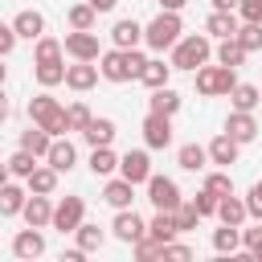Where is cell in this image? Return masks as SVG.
I'll return each instance as SVG.
<instances>
[{
  "mask_svg": "<svg viewBox=\"0 0 262 262\" xmlns=\"http://www.w3.org/2000/svg\"><path fill=\"white\" fill-rule=\"evenodd\" d=\"M33 74H37V82H41L45 90L66 82V66H61V57H57V61H33Z\"/></svg>",
  "mask_w": 262,
  "mask_h": 262,
  "instance_id": "4dcf8cb0",
  "label": "cell"
},
{
  "mask_svg": "<svg viewBox=\"0 0 262 262\" xmlns=\"http://www.w3.org/2000/svg\"><path fill=\"white\" fill-rule=\"evenodd\" d=\"M94 16H98V12H94V4H90V0H86V4H74V8L66 12L70 29H94Z\"/></svg>",
  "mask_w": 262,
  "mask_h": 262,
  "instance_id": "74e56055",
  "label": "cell"
},
{
  "mask_svg": "<svg viewBox=\"0 0 262 262\" xmlns=\"http://www.w3.org/2000/svg\"><path fill=\"white\" fill-rule=\"evenodd\" d=\"M49 143H53V135H49L45 127H37V123H33L29 131H20V147H25V151H33L37 160H45V151H49Z\"/></svg>",
  "mask_w": 262,
  "mask_h": 262,
  "instance_id": "83f0119b",
  "label": "cell"
},
{
  "mask_svg": "<svg viewBox=\"0 0 262 262\" xmlns=\"http://www.w3.org/2000/svg\"><path fill=\"white\" fill-rule=\"evenodd\" d=\"M196 225H201L196 205H192V201H188V205L180 201V205H176V229H180V233H188V229H196Z\"/></svg>",
  "mask_w": 262,
  "mask_h": 262,
  "instance_id": "7bdbcfd3",
  "label": "cell"
},
{
  "mask_svg": "<svg viewBox=\"0 0 262 262\" xmlns=\"http://www.w3.org/2000/svg\"><path fill=\"white\" fill-rule=\"evenodd\" d=\"M66 53L74 57V61H98L102 57V45H98V33L94 29H74V33H66Z\"/></svg>",
  "mask_w": 262,
  "mask_h": 262,
  "instance_id": "8992f818",
  "label": "cell"
},
{
  "mask_svg": "<svg viewBox=\"0 0 262 262\" xmlns=\"http://www.w3.org/2000/svg\"><path fill=\"white\" fill-rule=\"evenodd\" d=\"M12 45H16V29L0 20V57H8V53H12Z\"/></svg>",
  "mask_w": 262,
  "mask_h": 262,
  "instance_id": "f907efd6",
  "label": "cell"
},
{
  "mask_svg": "<svg viewBox=\"0 0 262 262\" xmlns=\"http://www.w3.org/2000/svg\"><path fill=\"white\" fill-rule=\"evenodd\" d=\"M237 4L242 0H213V8H221V12H237Z\"/></svg>",
  "mask_w": 262,
  "mask_h": 262,
  "instance_id": "816d5d0a",
  "label": "cell"
},
{
  "mask_svg": "<svg viewBox=\"0 0 262 262\" xmlns=\"http://www.w3.org/2000/svg\"><path fill=\"white\" fill-rule=\"evenodd\" d=\"M143 143L147 147H168L172 143V115H156V111H147V119H143Z\"/></svg>",
  "mask_w": 262,
  "mask_h": 262,
  "instance_id": "9c48e42d",
  "label": "cell"
},
{
  "mask_svg": "<svg viewBox=\"0 0 262 262\" xmlns=\"http://www.w3.org/2000/svg\"><path fill=\"white\" fill-rule=\"evenodd\" d=\"M33 168H37V156H33V151H25V147H20V151H12V156H8V172H12V176L29 180V176H33Z\"/></svg>",
  "mask_w": 262,
  "mask_h": 262,
  "instance_id": "8d00e7d4",
  "label": "cell"
},
{
  "mask_svg": "<svg viewBox=\"0 0 262 262\" xmlns=\"http://www.w3.org/2000/svg\"><path fill=\"white\" fill-rule=\"evenodd\" d=\"M237 246H242V229H237V225L213 229V250H217V254H237Z\"/></svg>",
  "mask_w": 262,
  "mask_h": 262,
  "instance_id": "d6a6232c",
  "label": "cell"
},
{
  "mask_svg": "<svg viewBox=\"0 0 262 262\" xmlns=\"http://www.w3.org/2000/svg\"><path fill=\"white\" fill-rule=\"evenodd\" d=\"M237 16H242V20L262 25V0H242V4H237Z\"/></svg>",
  "mask_w": 262,
  "mask_h": 262,
  "instance_id": "c3c4849f",
  "label": "cell"
},
{
  "mask_svg": "<svg viewBox=\"0 0 262 262\" xmlns=\"http://www.w3.org/2000/svg\"><path fill=\"white\" fill-rule=\"evenodd\" d=\"M119 176H127L131 184H147V176H151V160H147V151H127V156L119 160Z\"/></svg>",
  "mask_w": 262,
  "mask_h": 262,
  "instance_id": "4fadbf2b",
  "label": "cell"
},
{
  "mask_svg": "<svg viewBox=\"0 0 262 262\" xmlns=\"http://www.w3.org/2000/svg\"><path fill=\"white\" fill-rule=\"evenodd\" d=\"M205 188L221 201V196H229V192H233V176H229V172H209V176H205Z\"/></svg>",
  "mask_w": 262,
  "mask_h": 262,
  "instance_id": "b9f144b4",
  "label": "cell"
},
{
  "mask_svg": "<svg viewBox=\"0 0 262 262\" xmlns=\"http://www.w3.org/2000/svg\"><path fill=\"white\" fill-rule=\"evenodd\" d=\"M237 147H242V143H237L229 131H221V135L209 143V160L221 164V168H229V164H237Z\"/></svg>",
  "mask_w": 262,
  "mask_h": 262,
  "instance_id": "44dd1931",
  "label": "cell"
},
{
  "mask_svg": "<svg viewBox=\"0 0 262 262\" xmlns=\"http://www.w3.org/2000/svg\"><path fill=\"white\" fill-rule=\"evenodd\" d=\"M192 205H196V213H201V217H217V196H213L209 188H201V192L192 196Z\"/></svg>",
  "mask_w": 262,
  "mask_h": 262,
  "instance_id": "bcb514c9",
  "label": "cell"
},
{
  "mask_svg": "<svg viewBox=\"0 0 262 262\" xmlns=\"http://www.w3.org/2000/svg\"><path fill=\"white\" fill-rule=\"evenodd\" d=\"M225 131L237 139V143H250L254 135H258V123H254V111H233L229 119H225Z\"/></svg>",
  "mask_w": 262,
  "mask_h": 262,
  "instance_id": "ffe728a7",
  "label": "cell"
},
{
  "mask_svg": "<svg viewBox=\"0 0 262 262\" xmlns=\"http://www.w3.org/2000/svg\"><path fill=\"white\" fill-rule=\"evenodd\" d=\"M82 139H86L90 147H111V143H115V123H111V119H90L86 131H82Z\"/></svg>",
  "mask_w": 262,
  "mask_h": 262,
  "instance_id": "d4e9b609",
  "label": "cell"
},
{
  "mask_svg": "<svg viewBox=\"0 0 262 262\" xmlns=\"http://www.w3.org/2000/svg\"><path fill=\"white\" fill-rule=\"evenodd\" d=\"M229 102H233V111H258V106H262V90L250 86V82H237V86L229 90Z\"/></svg>",
  "mask_w": 262,
  "mask_h": 262,
  "instance_id": "4316f807",
  "label": "cell"
},
{
  "mask_svg": "<svg viewBox=\"0 0 262 262\" xmlns=\"http://www.w3.org/2000/svg\"><path fill=\"white\" fill-rule=\"evenodd\" d=\"M180 33H184L180 12H168V8H160V16H156L151 25H143V41H147V49H156V53L172 49V45L180 41Z\"/></svg>",
  "mask_w": 262,
  "mask_h": 262,
  "instance_id": "3957f363",
  "label": "cell"
},
{
  "mask_svg": "<svg viewBox=\"0 0 262 262\" xmlns=\"http://www.w3.org/2000/svg\"><path fill=\"white\" fill-rule=\"evenodd\" d=\"M246 57H250V53L242 49V41H237V37H225V41L217 45V61H221V66H233V70H237Z\"/></svg>",
  "mask_w": 262,
  "mask_h": 262,
  "instance_id": "836d02e7",
  "label": "cell"
},
{
  "mask_svg": "<svg viewBox=\"0 0 262 262\" xmlns=\"http://www.w3.org/2000/svg\"><path fill=\"white\" fill-rule=\"evenodd\" d=\"M246 209H250V217H254V221H262V180H254V184H250V192H246Z\"/></svg>",
  "mask_w": 262,
  "mask_h": 262,
  "instance_id": "7dc6e473",
  "label": "cell"
},
{
  "mask_svg": "<svg viewBox=\"0 0 262 262\" xmlns=\"http://www.w3.org/2000/svg\"><path fill=\"white\" fill-rule=\"evenodd\" d=\"M102 201H106L111 209H131V201H135V184H131L127 176H115V180H106Z\"/></svg>",
  "mask_w": 262,
  "mask_h": 262,
  "instance_id": "9a60e30c",
  "label": "cell"
},
{
  "mask_svg": "<svg viewBox=\"0 0 262 262\" xmlns=\"http://www.w3.org/2000/svg\"><path fill=\"white\" fill-rule=\"evenodd\" d=\"M237 20H242L237 12H221V8H213V12H209V20H205V33H209V37H217V41L237 37V29H242Z\"/></svg>",
  "mask_w": 262,
  "mask_h": 262,
  "instance_id": "5bb4252c",
  "label": "cell"
},
{
  "mask_svg": "<svg viewBox=\"0 0 262 262\" xmlns=\"http://www.w3.org/2000/svg\"><path fill=\"white\" fill-rule=\"evenodd\" d=\"M90 4H94V12H111L119 0H90Z\"/></svg>",
  "mask_w": 262,
  "mask_h": 262,
  "instance_id": "f5cc1de1",
  "label": "cell"
},
{
  "mask_svg": "<svg viewBox=\"0 0 262 262\" xmlns=\"http://www.w3.org/2000/svg\"><path fill=\"white\" fill-rule=\"evenodd\" d=\"M188 0H160V8H168V12H180Z\"/></svg>",
  "mask_w": 262,
  "mask_h": 262,
  "instance_id": "db71d44e",
  "label": "cell"
},
{
  "mask_svg": "<svg viewBox=\"0 0 262 262\" xmlns=\"http://www.w3.org/2000/svg\"><path fill=\"white\" fill-rule=\"evenodd\" d=\"M242 242H246L250 258H258V262H262V221H258L254 229H242Z\"/></svg>",
  "mask_w": 262,
  "mask_h": 262,
  "instance_id": "f6af8a7d",
  "label": "cell"
},
{
  "mask_svg": "<svg viewBox=\"0 0 262 262\" xmlns=\"http://www.w3.org/2000/svg\"><path fill=\"white\" fill-rule=\"evenodd\" d=\"M8 176H12V172H8V160H4V164H0V184H8Z\"/></svg>",
  "mask_w": 262,
  "mask_h": 262,
  "instance_id": "9f6ffc18",
  "label": "cell"
},
{
  "mask_svg": "<svg viewBox=\"0 0 262 262\" xmlns=\"http://www.w3.org/2000/svg\"><path fill=\"white\" fill-rule=\"evenodd\" d=\"M74 237H78V246H82L86 254L102 250V229H98V225H86V221H82V225L74 229Z\"/></svg>",
  "mask_w": 262,
  "mask_h": 262,
  "instance_id": "f35d334b",
  "label": "cell"
},
{
  "mask_svg": "<svg viewBox=\"0 0 262 262\" xmlns=\"http://www.w3.org/2000/svg\"><path fill=\"white\" fill-rule=\"evenodd\" d=\"M12 254L16 258H41L45 254V237H41V229H20L16 237H12Z\"/></svg>",
  "mask_w": 262,
  "mask_h": 262,
  "instance_id": "d6986e66",
  "label": "cell"
},
{
  "mask_svg": "<svg viewBox=\"0 0 262 262\" xmlns=\"http://www.w3.org/2000/svg\"><path fill=\"white\" fill-rule=\"evenodd\" d=\"M168 78H172V61L164 66L160 57H147V61H143V70H139V82H143L147 90H160V86H168Z\"/></svg>",
  "mask_w": 262,
  "mask_h": 262,
  "instance_id": "7402d4cb",
  "label": "cell"
},
{
  "mask_svg": "<svg viewBox=\"0 0 262 262\" xmlns=\"http://www.w3.org/2000/svg\"><path fill=\"white\" fill-rule=\"evenodd\" d=\"M90 119H94V115H90L86 102H70V106H66V123H70V131H86Z\"/></svg>",
  "mask_w": 262,
  "mask_h": 262,
  "instance_id": "60d3db41",
  "label": "cell"
},
{
  "mask_svg": "<svg viewBox=\"0 0 262 262\" xmlns=\"http://www.w3.org/2000/svg\"><path fill=\"white\" fill-rule=\"evenodd\" d=\"M176 160H180L184 172H201V168L209 164V147H201V143H184V147L176 151Z\"/></svg>",
  "mask_w": 262,
  "mask_h": 262,
  "instance_id": "1f68e13d",
  "label": "cell"
},
{
  "mask_svg": "<svg viewBox=\"0 0 262 262\" xmlns=\"http://www.w3.org/2000/svg\"><path fill=\"white\" fill-rule=\"evenodd\" d=\"M246 217H250V209H246V201H242V196H233V192H229V196H221V201H217V221H221V225H237V229H242V225H246Z\"/></svg>",
  "mask_w": 262,
  "mask_h": 262,
  "instance_id": "ac0fdd59",
  "label": "cell"
},
{
  "mask_svg": "<svg viewBox=\"0 0 262 262\" xmlns=\"http://www.w3.org/2000/svg\"><path fill=\"white\" fill-rule=\"evenodd\" d=\"M8 111H12V106H8V98H4V86H0V123L8 119Z\"/></svg>",
  "mask_w": 262,
  "mask_h": 262,
  "instance_id": "11a10c76",
  "label": "cell"
},
{
  "mask_svg": "<svg viewBox=\"0 0 262 262\" xmlns=\"http://www.w3.org/2000/svg\"><path fill=\"white\" fill-rule=\"evenodd\" d=\"M29 119H33L37 127H45L53 139L70 131V123H66V106H57L53 94H37V98H29Z\"/></svg>",
  "mask_w": 262,
  "mask_h": 262,
  "instance_id": "277c9868",
  "label": "cell"
},
{
  "mask_svg": "<svg viewBox=\"0 0 262 262\" xmlns=\"http://www.w3.org/2000/svg\"><path fill=\"white\" fill-rule=\"evenodd\" d=\"M209 57H213V41H209L205 33L180 37V41L172 45V70H192V74H196Z\"/></svg>",
  "mask_w": 262,
  "mask_h": 262,
  "instance_id": "7a4b0ae2",
  "label": "cell"
},
{
  "mask_svg": "<svg viewBox=\"0 0 262 262\" xmlns=\"http://www.w3.org/2000/svg\"><path fill=\"white\" fill-rule=\"evenodd\" d=\"M135 258H139V262H151V258H164V242H156L151 233H143V237L135 242Z\"/></svg>",
  "mask_w": 262,
  "mask_h": 262,
  "instance_id": "ee69618b",
  "label": "cell"
},
{
  "mask_svg": "<svg viewBox=\"0 0 262 262\" xmlns=\"http://www.w3.org/2000/svg\"><path fill=\"white\" fill-rule=\"evenodd\" d=\"M143 53L139 49H111V53H102L98 57V70H102V78L106 82H131V78H139V70H143Z\"/></svg>",
  "mask_w": 262,
  "mask_h": 262,
  "instance_id": "6da1fadb",
  "label": "cell"
},
{
  "mask_svg": "<svg viewBox=\"0 0 262 262\" xmlns=\"http://www.w3.org/2000/svg\"><path fill=\"white\" fill-rule=\"evenodd\" d=\"M82 221H86V201H82V196H61V201L53 205V221H49V225H53L57 233H74Z\"/></svg>",
  "mask_w": 262,
  "mask_h": 262,
  "instance_id": "52a82bcc",
  "label": "cell"
},
{
  "mask_svg": "<svg viewBox=\"0 0 262 262\" xmlns=\"http://www.w3.org/2000/svg\"><path fill=\"white\" fill-rule=\"evenodd\" d=\"M147 111H156V115H176V111H180V94H176L172 86H160V90H151Z\"/></svg>",
  "mask_w": 262,
  "mask_h": 262,
  "instance_id": "f546056e",
  "label": "cell"
},
{
  "mask_svg": "<svg viewBox=\"0 0 262 262\" xmlns=\"http://www.w3.org/2000/svg\"><path fill=\"white\" fill-rule=\"evenodd\" d=\"M237 41H242V49H246V53H258V49H262V25H254V20H242V29H237Z\"/></svg>",
  "mask_w": 262,
  "mask_h": 262,
  "instance_id": "ab89813d",
  "label": "cell"
},
{
  "mask_svg": "<svg viewBox=\"0 0 262 262\" xmlns=\"http://www.w3.org/2000/svg\"><path fill=\"white\" fill-rule=\"evenodd\" d=\"M45 164H49V168H57V172H70V168L78 164V151H74V143L57 135V139L49 143V151H45Z\"/></svg>",
  "mask_w": 262,
  "mask_h": 262,
  "instance_id": "e0dca14e",
  "label": "cell"
},
{
  "mask_svg": "<svg viewBox=\"0 0 262 262\" xmlns=\"http://www.w3.org/2000/svg\"><path fill=\"white\" fill-rule=\"evenodd\" d=\"M111 229H115V237H119V242H127V246H135V242L147 233V225H143V217H139L135 209H119V217H115V225H111Z\"/></svg>",
  "mask_w": 262,
  "mask_h": 262,
  "instance_id": "8fae6325",
  "label": "cell"
},
{
  "mask_svg": "<svg viewBox=\"0 0 262 262\" xmlns=\"http://www.w3.org/2000/svg\"><path fill=\"white\" fill-rule=\"evenodd\" d=\"M115 168H119V156H115L111 147H94V151H90V172H94V176H111Z\"/></svg>",
  "mask_w": 262,
  "mask_h": 262,
  "instance_id": "e575fe53",
  "label": "cell"
},
{
  "mask_svg": "<svg viewBox=\"0 0 262 262\" xmlns=\"http://www.w3.org/2000/svg\"><path fill=\"white\" fill-rule=\"evenodd\" d=\"M147 233H151L156 242H164V246H168V242L180 233V229H176V213H168V209H156V217L147 221Z\"/></svg>",
  "mask_w": 262,
  "mask_h": 262,
  "instance_id": "484cf974",
  "label": "cell"
},
{
  "mask_svg": "<svg viewBox=\"0 0 262 262\" xmlns=\"http://www.w3.org/2000/svg\"><path fill=\"white\" fill-rule=\"evenodd\" d=\"M237 86V78H233V66H201L196 70V94H205V98H213V94H229Z\"/></svg>",
  "mask_w": 262,
  "mask_h": 262,
  "instance_id": "5b68a950",
  "label": "cell"
},
{
  "mask_svg": "<svg viewBox=\"0 0 262 262\" xmlns=\"http://www.w3.org/2000/svg\"><path fill=\"white\" fill-rule=\"evenodd\" d=\"M164 258H176V262H184V258H192V246H184V242H176V237H172V242L164 246Z\"/></svg>",
  "mask_w": 262,
  "mask_h": 262,
  "instance_id": "681fc988",
  "label": "cell"
},
{
  "mask_svg": "<svg viewBox=\"0 0 262 262\" xmlns=\"http://www.w3.org/2000/svg\"><path fill=\"white\" fill-rule=\"evenodd\" d=\"M57 176H61L57 168H49V164L41 168V164H37V168H33V176L25 180V188H29V192H45V196H53V188H57Z\"/></svg>",
  "mask_w": 262,
  "mask_h": 262,
  "instance_id": "f1b7e54d",
  "label": "cell"
},
{
  "mask_svg": "<svg viewBox=\"0 0 262 262\" xmlns=\"http://www.w3.org/2000/svg\"><path fill=\"white\" fill-rule=\"evenodd\" d=\"M12 29H16V37H25V41H37V37L45 33V16H41L37 8H20V12L12 16Z\"/></svg>",
  "mask_w": 262,
  "mask_h": 262,
  "instance_id": "2e32d148",
  "label": "cell"
},
{
  "mask_svg": "<svg viewBox=\"0 0 262 262\" xmlns=\"http://www.w3.org/2000/svg\"><path fill=\"white\" fill-rule=\"evenodd\" d=\"M4 74H8V66H4V57H0V86H4Z\"/></svg>",
  "mask_w": 262,
  "mask_h": 262,
  "instance_id": "6f0895ef",
  "label": "cell"
},
{
  "mask_svg": "<svg viewBox=\"0 0 262 262\" xmlns=\"http://www.w3.org/2000/svg\"><path fill=\"white\" fill-rule=\"evenodd\" d=\"M25 201H29V192L20 188V184H0V217H20V209H25Z\"/></svg>",
  "mask_w": 262,
  "mask_h": 262,
  "instance_id": "603a6c76",
  "label": "cell"
},
{
  "mask_svg": "<svg viewBox=\"0 0 262 262\" xmlns=\"http://www.w3.org/2000/svg\"><path fill=\"white\" fill-rule=\"evenodd\" d=\"M20 217H25V225H33V229H45V225L53 221V205H49V196H45V192H29V201H25Z\"/></svg>",
  "mask_w": 262,
  "mask_h": 262,
  "instance_id": "30bf717a",
  "label": "cell"
},
{
  "mask_svg": "<svg viewBox=\"0 0 262 262\" xmlns=\"http://www.w3.org/2000/svg\"><path fill=\"white\" fill-rule=\"evenodd\" d=\"M147 201L156 205V209H168V213H176V205H180V184L172 180V176H147Z\"/></svg>",
  "mask_w": 262,
  "mask_h": 262,
  "instance_id": "ba28073f",
  "label": "cell"
},
{
  "mask_svg": "<svg viewBox=\"0 0 262 262\" xmlns=\"http://www.w3.org/2000/svg\"><path fill=\"white\" fill-rule=\"evenodd\" d=\"M111 41H115L119 49H135V45L143 41V25H139V20H115Z\"/></svg>",
  "mask_w": 262,
  "mask_h": 262,
  "instance_id": "cb8c5ba5",
  "label": "cell"
},
{
  "mask_svg": "<svg viewBox=\"0 0 262 262\" xmlns=\"http://www.w3.org/2000/svg\"><path fill=\"white\" fill-rule=\"evenodd\" d=\"M61 53H66V45H61L57 37H45V33H41V37H37V49H33V61H57Z\"/></svg>",
  "mask_w": 262,
  "mask_h": 262,
  "instance_id": "d590c367",
  "label": "cell"
},
{
  "mask_svg": "<svg viewBox=\"0 0 262 262\" xmlns=\"http://www.w3.org/2000/svg\"><path fill=\"white\" fill-rule=\"evenodd\" d=\"M98 78H102V70H98L94 61H74V66H66V86H70V90H78V94H82V90H90Z\"/></svg>",
  "mask_w": 262,
  "mask_h": 262,
  "instance_id": "7c38bea8",
  "label": "cell"
}]
</instances>
